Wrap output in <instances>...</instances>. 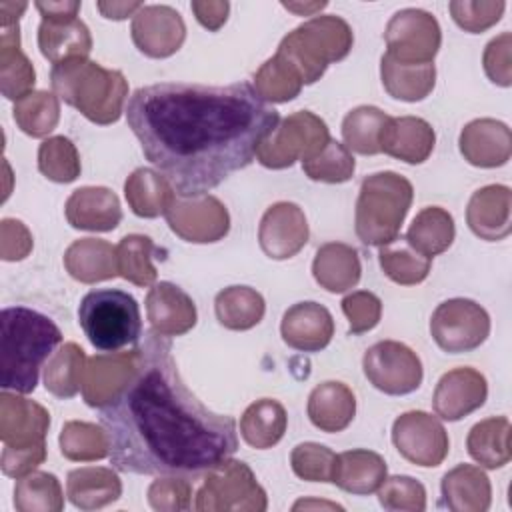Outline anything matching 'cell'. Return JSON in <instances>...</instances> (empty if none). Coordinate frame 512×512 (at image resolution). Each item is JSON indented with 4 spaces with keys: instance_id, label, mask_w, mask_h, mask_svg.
Instances as JSON below:
<instances>
[{
    "instance_id": "obj_1",
    "label": "cell",
    "mask_w": 512,
    "mask_h": 512,
    "mask_svg": "<svg viewBox=\"0 0 512 512\" xmlns=\"http://www.w3.org/2000/svg\"><path fill=\"white\" fill-rule=\"evenodd\" d=\"M126 122L176 196L196 198L246 168L278 128L280 114L250 82H158L134 90Z\"/></svg>"
},
{
    "instance_id": "obj_2",
    "label": "cell",
    "mask_w": 512,
    "mask_h": 512,
    "mask_svg": "<svg viewBox=\"0 0 512 512\" xmlns=\"http://www.w3.org/2000/svg\"><path fill=\"white\" fill-rule=\"evenodd\" d=\"M128 380L100 406L110 464L128 474L198 476L238 450L236 420L208 410L184 384L168 336L134 348Z\"/></svg>"
},
{
    "instance_id": "obj_3",
    "label": "cell",
    "mask_w": 512,
    "mask_h": 512,
    "mask_svg": "<svg viewBox=\"0 0 512 512\" xmlns=\"http://www.w3.org/2000/svg\"><path fill=\"white\" fill-rule=\"evenodd\" d=\"M0 386L16 394L36 390L40 370L62 342L54 320L34 308L8 306L0 314Z\"/></svg>"
},
{
    "instance_id": "obj_4",
    "label": "cell",
    "mask_w": 512,
    "mask_h": 512,
    "mask_svg": "<svg viewBox=\"0 0 512 512\" xmlns=\"http://www.w3.org/2000/svg\"><path fill=\"white\" fill-rule=\"evenodd\" d=\"M54 94L90 122L106 126L122 116L128 82L120 70L102 68L88 58L54 64L50 70Z\"/></svg>"
},
{
    "instance_id": "obj_5",
    "label": "cell",
    "mask_w": 512,
    "mask_h": 512,
    "mask_svg": "<svg viewBox=\"0 0 512 512\" xmlns=\"http://www.w3.org/2000/svg\"><path fill=\"white\" fill-rule=\"evenodd\" d=\"M352 42V28L346 20L340 16H316L288 32L276 56L296 72L302 84H314L328 64L348 56Z\"/></svg>"
},
{
    "instance_id": "obj_6",
    "label": "cell",
    "mask_w": 512,
    "mask_h": 512,
    "mask_svg": "<svg viewBox=\"0 0 512 512\" xmlns=\"http://www.w3.org/2000/svg\"><path fill=\"white\" fill-rule=\"evenodd\" d=\"M414 188L396 172H376L362 180L356 200V236L366 246H386L400 234Z\"/></svg>"
},
{
    "instance_id": "obj_7",
    "label": "cell",
    "mask_w": 512,
    "mask_h": 512,
    "mask_svg": "<svg viewBox=\"0 0 512 512\" xmlns=\"http://www.w3.org/2000/svg\"><path fill=\"white\" fill-rule=\"evenodd\" d=\"M78 324L98 352H118L142 338L140 306L118 288L90 290L78 304Z\"/></svg>"
},
{
    "instance_id": "obj_8",
    "label": "cell",
    "mask_w": 512,
    "mask_h": 512,
    "mask_svg": "<svg viewBox=\"0 0 512 512\" xmlns=\"http://www.w3.org/2000/svg\"><path fill=\"white\" fill-rule=\"evenodd\" d=\"M330 142L328 126L322 118L308 110L290 114L260 144L256 160L266 168H288L296 160L306 162L320 154Z\"/></svg>"
},
{
    "instance_id": "obj_9",
    "label": "cell",
    "mask_w": 512,
    "mask_h": 512,
    "mask_svg": "<svg viewBox=\"0 0 512 512\" xmlns=\"http://www.w3.org/2000/svg\"><path fill=\"white\" fill-rule=\"evenodd\" d=\"M196 494V510H266V492L240 460H224L206 472Z\"/></svg>"
},
{
    "instance_id": "obj_10",
    "label": "cell",
    "mask_w": 512,
    "mask_h": 512,
    "mask_svg": "<svg viewBox=\"0 0 512 512\" xmlns=\"http://www.w3.org/2000/svg\"><path fill=\"white\" fill-rule=\"evenodd\" d=\"M434 342L448 354L472 352L490 334V316L474 300L452 298L436 306L430 318Z\"/></svg>"
},
{
    "instance_id": "obj_11",
    "label": "cell",
    "mask_w": 512,
    "mask_h": 512,
    "mask_svg": "<svg viewBox=\"0 0 512 512\" xmlns=\"http://www.w3.org/2000/svg\"><path fill=\"white\" fill-rule=\"evenodd\" d=\"M362 370L368 382L388 396L410 394L420 388L424 378L418 354L396 340H380L372 344L364 352Z\"/></svg>"
},
{
    "instance_id": "obj_12",
    "label": "cell",
    "mask_w": 512,
    "mask_h": 512,
    "mask_svg": "<svg viewBox=\"0 0 512 512\" xmlns=\"http://www.w3.org/2000/svg\"><path fill=\"white\" fill-rule=\"evenodd\" d=\"M384 40L388 56L402 64H430L440 48L438 20L420 8L398 10L386 30Z\"/></svg>"
},
{
    "instance_id": "obj_13",
    "label": "cell",
    "mask_w": 512,
    "mask_h": 512,
    "mask_svg": "<svg viewBox=\"0 0 512 512\" xmlns=\"http://www.w3.org/2000/svg\"><path fill=\"white\" fill-rule=\"evenodd\" d=\"M392 442L408 462L424 468L440 466L450 450L442 422L422 410L406 412L394 420Z\"/></svg>"
},
{
    "instance_id": "obj_14",
    "label": "cell",
    "mask_w": 512,
    "mask_h": 512,
    "mask_svg": "<svg viewBox=\"0 0 512 512\" xmlns=\"http://www.w3.org/2000/svg\"><path fill=\"white\" fill-rule=\"evenodd\" d=\"M168 226L186 242H216L228 234L230 216L224 204L214 196L176 198L166 210Z\"/></svg>"
},
{
    "instance_id": "obj_15",
    "label": "cell",
    "mask_w": 512,
    "mask_h": 512,
    "mask_svg": "<svg viewBox=\"0 0 512 512\" xmlns=\"http://www.w3.org/2000/svg\"><path fill=\"white\" fill-rule=\"evenodd\" d=\"M186 38L182 16L164 4L142 6L132 18V40L150 58H166L180 50Z\"/></svg>"
},
{
    "instance_id": "obj_16",
    "label": "cell",
    "mask_w": 512,
    "mask_h": 512,
    "mask_svg": "<svg viewBox=\"0 0 512 512\" xmlns=\"http://www.w3.org/2000/svg\"><path fill=\"white\" fill-rule=\"evenodd\" d=\"M258 242L272 260L296 256L308 242V222L302 208L292 202L272 204L260 220Z\"/></svg>"
},
{
    "instance_id": "obj_17",
    "label": "cell",
    "mask_w": 512,
    "mask_h": 512,
    "mask_svg": "<svg viewBox=\"0 0 512 512\" xmlns=\"http://www.w3.org/2000/svg\"><path fill=\"white\" fill-rule=\"evenodd\" d=\"M488 396V384L484 374L474 368L462 366L446 372L434 390V412L448 422L462 420L470 412L478 410Z\"/></svg>"
},
{
    "instance_id": "obj_18",
    "label": "cell",
    "mask_w": 512,
    "mask_h": 512,
    "mask_svg": "<svg viewBox=\"0 0 512 512\" xmlns=\"http://www.w3.org/2000/svg\"><path fill=\"white\" fill-rule=\"evenodd\" d=\"M50 414L44 406L2 390L0 394V438L4 446L26 448L44 444Z\"/></svg>"
},
{
    "instance_id": "obj_19",
    "label": "cell",
    "mask_w": 512,
    "mask_h": 512,
    "mask_svg": "<svg viewBox=\"0 0 512 512\" xmlns=\"http://www.w3.org/2000/svg\"><path fill=\"white\" fill-rule=\"evenodd\" d=\"M280 334L294 350L318 352L330 344L334 320L326 306L318 302H298L284 312Z\"/></svg>"
},
{
    "instance_id": "obj_20",
    "label": "cell",
    "mask_w": 512,
    "mask_h": 512,
    "mask_svg": "<svg viewBox=\"0 0 512 512\" xmlns=\"http://www.w3.org/2000/svg\"><path fill=\"white\" fill-rule=\"evenodd\" d=\"M72 228L90 232L114 230L122 220L118 196L104 186H82L74 190L64 206Z\"/></svg>"
},
{
    "instance_id": "obj_21",
    "label": "cell",
    "mask_w": 512,
    "mask_h": 512,
    "mask_svg": "<svg viewBox=\"0 0 512 512\" xmlns=\"http://www.w3.org/2000/svg\"><path fill=\"white\" fill-rule=\"evenodd\" d=\"M146 312L152 330L162 336H180L194 328L196 306L192 298L172 282H158L146 296Z\"/></svg>"
},
{
    "instance_id": "obj_22",
    "label": "cell",
    "mask_w": 512,
    "mask_h": 512,
    "mask_svg": "<svg viewBox=\"0 0 512 512\" xmlns=\"http://www.w3.org/2000/svg\"><path fill=\"white\" fill-rule=\"evenodd\" d=\"M38 48L52 64L88 58L92 36L78 16H46L38 26Z\"/></svg>"
},
{
    "instance_id": "obj_23",
    "label": "cell",
    "mask_w": 512,
    "mask_h": 512,
    "mask_svg": "<svg viewBox=\"0 0 512 512\" xmlns=\"http://www.w3.org/2000/svg\"><path fill=\"white\" fill-rule=\"evenodd\" d=\"M434 128L418 116L390 118L380 134V152L406 164H422L434 150Z\"/></svg>"
},
{
    "instance_id": "obj_24",
    "label": "cell",
    "mask_w": 512,
    "mask_h": 512,
    "mask_svg": "<svg viewBox=\"0 0 512 512\" xmlns=\"http://www.w3.org/2000/svg\"><path fill=\"white\" fill-rule=\"evenodd\" d=\"M510 146V128L500 120H472L460 132V152L472 166L496 168L506 164Z\"/></svg>"
},
{
    "instance_id": "obj_25",
    "label": "cell",
    "mask_w": 512,
    "mask_h": 512,
    "mask_svg": "<svg viewBox=\"0 0 512 512\" xmlns=\"http://www.w3.org/2000/svg\"><path fill=\"white\" fill-rule=\"evenodd\" d=\"M512 194L508 186L490 184L476 190L468 202L466 220L470 230L488 242L502 240L510 234Z\"/></svg>"
},
{
    "instance_id": "obj_26",
    "label": "cell",
    "mask_w": 512,
    "mask_h": 512,
    "mask_svg": "<svg viewBox=\"0 0 512 512\" xmlns=\"http://www.w3.org/2000/svg\"><path fill=\"white\" fill-rule=\"evenodd\" d=\"M136 352H102L88 360L82 380V396L88 406H104L128 380Z\"/></svg>"
},
{
    "instance_id": "obj_27",
    "label": "cell",
    "mask_w": 512,
    "mask_h": 512,
    "mask_svg": "<svg viewBox=\"0 0 512 512\" xmlns=\"http://www.w3.org/2000/svg\"><path fill=\"white\" fill-rule=\"evenodd\" d=\"M442 504L454 512H484L490 508L488 476L472 464H458L442 478Z\"/></svg>"
},
{
    "instance_id": "obj_28",
    "label": "cell",
    "mask_w": 512,
    "mask_h": 512,
    "mask_svg": "<svg viewBox=\"0 0 512 512\" xmlns=\"http://www.w3.org/2000/svg\"><path fill=\"white\" fill-rule=\"evenodd\" d=\"M354 414L356 398L342 382H322L308 396V418L322 432H342L354 420Z\"/></svg>"
},
{
    "instance_id": "obj_29",
    "label": "cell",
    "mask_w": 512,
    "mask_h": 512,
    "mask_svg": "<svg viewBox=\"0 0 512 512\" xmlns=\"http://www.w3.org/2000/svg\"><path fill=\"white\" fill-rule=\"evenodd\" d=\"M386 480V462L380 454L364 448L346 450L336 458L332 482L344 492L366 496L378 492Z\"/></svg>"
},
{
    "instance_id": "obj_30",
    "label": "cell",
    "mask_w": 512,
    "mask_h": 512,
    "mask_svg": "<svg viewBox=\"0 0 512 512\" xmlns=\"http://www.w3.org/2000/svg\"><path fill=\"white\" fill-rule=\"evenodd\" d=\"M64 266L68 274L84 284H94L118 276L116 248L98 238H82L64 252Z\"/></svg>"
},
{
    "instance_id": "obj_31",
    "label": "cell",
    "mask_w": 512,
    "mask_h": 512,
    "mask_svg": "<svg viewBox=\"0 0 512 512\" xmlns=\"http://www.w3.org/2000/svg\"><path fill=\"white\" fill-rule=\"evenodd\" d=\"M360 258L358 252L342 242L322 244L312 262L314 280L328 292H346L360 280Z\"/></svg>"
},
{
    "instance_id": "obj_32",
    "label": "cell",
    "mask_w": 512,
    "mask_h": 512,
    "mask_svg": "<svg viewBox=\"0 0 512 512\" xmlns=\"http://www.w3.org/2000/svg\"><path fill=\"white\" fill-rule=\"evenodd\" d=\"M120 478L110 468L86 466L68 472L66 496L80 510H94L120 498Z\"/></svg>"
},
{
    "instance_id": "obj_33",
    "label": "cell",
    "mask_w": 512,
    "mask_h": 512,
    "mask_svg": "<svg viewBox=\"0 0 512 512\" xmlns=\"http://www.w3.org/2000/svg\"><path fill=\"white\" fill-rule=\"evenodd\" d=\"M36 72L30 60L20 50V30L18 24L2 26L0 38V88L4 98L22 100L34 88Z\"/></svg>"
},
{
    "instance_id": "obj_34",
    "label": "cell",
    "mask_w": 512,
    "mask_h": 512,
    "mask_svg": "<svg viewBox=\"0 0 512 512\" xmlns=\"http://www.w3.org/2000/svg\"><path fill=\"white\" fill-rule=\"evenodd\" d=\"M380 76L386 92L404 102L424 100L436 84V68L430 64H402L388 54L380 60Z\"/></svg>"
},
{
    "instance_id": "obj_35",
    "label": "cell",
    "mask_w": 512,
    "mask_h": 512,
    "mask_svg": "<svg viewBox=\"0 0 512 512\" xmlns=\"http://www.w3.org/2000/svg\"><path fill=\"white\" fill-rule=\"evenodd\" d=\"M124 194L132 212L140 218H156L166 214L176 200L172 184L160 172L150 168L134 170L124 184Z\"/></svg>"
},
{
    "instance_id": "obj_36",
    "label": "cell",
    "mask_w": 512,
    "mask_h": 512,
    "mask_svg": "<svg viewBox=\"0 0 512 512\" xmlns=\"http://www.w3.org/2000/svg\"><path fill=\"white\" fill-rule=\"evenodd\" d=\"M456 236L454 218L448 210L440 206L422 208L412 220L408 232L404 234L406 242L426 258H434L446 252Z\"/></svg>"
},
{
    "instance_id": "obj_37",
    "label": "cell",
    "mask_w": 512,
    "mask_h": 512,
    "mask_svg": "<svg viewBox=\"0 0 512 512\" xmlns=\"http://www.w3.org/2000/svg\"><path fill=\"white\" fill-rule=\"evenodd\" d=\"M288 416L284 406L272 398L252 402L240 418V434L256 450H266L278 444L286 432Z\"/></svg>"
},
{
    "instance_id": "obj_38",
    "label": "cell",
    "mask_w": 512,
    "mask_h": 512,
    "mask_svg": "<svg viewBox=\"0 0 512 512\" xmlns=\"http://www.w3.org/2000/svg\"><path fill=\"white\" fill-rule=\"evenodd\" d=\"M468 454L484 468L496 470L510 462V420L492 416L474 424L466 438Z\"/></svg>"
},
{
    "instance_id": "obj_39",
    "label": "cell",
    "mask_w": 512,
    "mask_h": 512,
    "mask_svg": "<svg viewBox=\"0 0 512 512\" xmlns=\"http://www.w3.org/2000/svg\"><path fill=\"white\" fill-rule=\"evenodd\" d=\"M216 318L230 330H250L264 316V298L250 286H230L216 294Z\"/></svg>"
},
{
    "instance_id": "obj_40",
    "label": "cell",
    "mask_w": 512,
    "mask_h": 512,
    "mask_svg": "<svg viewBox=\"0 0 512 512\" xmlns=\"http://www.w3.org/2000/svg\"><path fill=\"white\" fill-rule=\"evenodd\" d=\"M86 354L74 344L66 342L58 352L52 354L44 368V386L58 398H72L82 390Z\"/></svg>"
},
{
    "instance_id": "obj_41",
    "label": "cell",
    "mask_w": 512,
    "mask_h": 512,
    "mask_svg": "<svg viewBox=\"0 0 512 512\" xmlns=\"http://www.w3.org/2000/svg\"><path fill=\"white\" fill-rule=\"evenodd\" d=\"M388 120L390 116L376 106H358L350 110L342 122L344 146L364 156L380 154V134Z\"/></svg>"
},
{
    "instance_id": "obj_42",
    "label": "cell",
    "mask_w": 512,
    "mask_h": 512,
    "mask_svg": "<svg viewBox=\"0 0 512 512\" xmlns=\"http://www.w3.org/2000/svg\"><path fill=\"white\" fill-rule=\"evenodd\" d=\"M378 262L380 268L384 270V274L402 286H414L420 284L422 280H426V276L430 274V266H432V258L422 256L420 252H416L404 236L396 238L394 242L380 246V254H378Z\"/></svg>"
},
{
    "instance_id": "obj_43",
    "label": "cell",
    "mask_w": 512,
    "mask_h": 512,
    "mask_svg": "<svg viewBox=\"0 0 512 512\" xmlns=\"http://www.w3.org/2000/svg\"><path fill=\"white\" fill-rule=\"evenodd\" d=\"M12 116L24 134L32 138H42L50 134L60 120L58 96L46 90L30 92L22 100L14 102Z\"/></svg>"
},
{
    "instance_id": "obj_44",
    "label": "cell",
    "mask_w": 512,
    "mask_h": 512,
    "mask_svg": "<svg viewBox=\"0 0 512 512\" xmlns=\"http://www.w3.org/2000/svg\"><path fill=\"white\" fill-rule=\"evenodd\" d=\"M158 248L148 236L142 234H128L116 246V262H118V276L136 284V286H150L156 280V268L152 264V254Z\"/></svg>"
},
{
    "instance_id": "obj_45",
    "label": "cell",
    "mask_w": 512,
    "mask_h": 512,
    "mask_svg": "<svg viewBox=\"0 0 512 512\" xmlns=\"http://www.w3.org/2000/svg\"><path fill=\"white\" fill-rule=\"evenodd\" d=\"M62 486L54 474L48 472H30L18 478L14 486V506L16 510H62Z\"/></svg>"
},
{
    "instance_id": "obj_46",
    "label": "cell",
    "mask_w": 512,
    "mask_h": 512,
    "mask_svg": "<svg viewBox=\"0 0 512 512\" xmlns=\"http://www.w3.org/2000/svg\"><path fill=\"white\" fill-rule=\"evenodd\" d=\"M60 452L68 460H100L110 452L106 430L90 422H66L60 432Z\"/></svg>"
},
{
    "instance_id": "obj_47",
    "label": "cell",
    "mask_w": 512,
    "mask_h": 512,
    "mask_svg": "<svg viewBox=\"0 0 512 512\" xmlns=\"http://www.w3.org/2000/svg\"><path fill=\"white\" fill-rule=\"evenodd\" d=\"M38 170L52 182L68 184L80 176V156L66 136H52L38 148Z\"/></svg>"
},
{
    "instance_id": "obj_48",
    "label": "cell",
    "mask_w": 512,
    "mask_h": 512,
    "mask_svg": "<svg viewBox=\"0 0 512 512\" xmlns=\"http://www.w3.org/2000/svg\"><path fill=\"white\" fill-rule=\"evenodd\" d=\"M302 86L296 72L276 54L254 74V90L264 102H288L300 94Z\"/></svg>"
},
{
    "instance_id": "obj_49",
    "label": "cell",
    "mask_w": 512,
    "mask_h": 512,
    "mask_svg": "<svg viewBox=\"0 0 512 512\" xmlns=\"http://www.w3.org/2000/svg\"><path fill=\"white\" fill-rule=\"evenodd\" d=\"M354 168H356L354 156L344 144L336 142L334 138H330V142L324 146L320 154L302 162V170L310 180L328 182V184H340L350 180L354 174Z\"/></svg>"
},
{
    "instance_id": "obj_50",
    "label": "cell",
    "mask_w": 512,
    "mask_h": 512,
    "mask_svg": "<svg viewBox=\"0 0 512 512\" xmlns=\"http://www.w3.org/2000/svg\"><path fill=\"white\" fill-rule=\"evenodd\" d=\"M336 458L328 446L318 442H302L294 446L290 454L292 470L298 478L308 482H332L336 470Z\"/></svg>"
},
{
    "instance_id": "obj_51",
    "label": "cell",
    "mask_w": 512,
    "mask_h": 512,
    "mask_svg": "<svg viewBox=\"0 0 512 512\" xmlns=\"http://www.w3.org/2000/svg\"><path fill=\"white\" fill-rule=\"evenodd\" d=\"M380 506L386 510H426V490L412 476H392L386 478L378 488Z\"/></svg>"
},
{
    "instance_id": "obj_52",
    "label": "cell",
    "mask_w": 512,
    "mask_h": 512,
    "mask_svg": "<svg viewBox=\"0 0 512 512\" xmlns=\"http://www.w3.org/2000/svg\"><path fill=\"white\" fill-rule=\"evenodd\" d=\"M454 22L470 34H478L502 18L506 2H468L454 0L448 4Z\"/></svg>"
},
{
    "instance_id": "obj_53",
    "label": "cell",
    "mask_w": 512,
    "mask_h": 512,
    "mask_svg": "<svg viewBox=\"0 0 512 512\" xmlns=\"http://www.w3.org/2000/svg\"><path fill=\"white\" fill-rule=\"evenodd\" d=\"M342 312L350 322L348 332L358 336L372 330L380 322L382 302L368 290H356L342 300Z\"/></svg>"
},
{
    "instance_id": "obj_54",
    "label": "cell",
    "mask_w": 512,
    "mask_h": 512,
    "mask_svg": "<svg viewBox=\"0 0 512 512\" xmlns=\"http://www.w3.org/2000/svg\"><path fill=\"white\" fill-rule=\"evenodd\" d=\"M192 486L184 478L154 480L148 488V502L154 510H188Z\"/></svg>"
},
{
    "instance_id": "obj_55",
    "label": "cell",
    "mask_w": 512,
    "mask_h": 512,
    "mask_svg": "<svg viewBox=\"0 0 512 512\" xmlns=\"http://www.w3.org/2000/svg\"><path fill=\"white\" fill-rule=\"evenodd\" d=\"M510 32L500 34L498 38H492L484 50V70L488 78L498 86H510L512 74H510Z\"/></svg>"
},
{
    "instance_id": "obj_56",
    "label": "cell",
    "mask_w": 512,
    "mask_h": 512,
    "mask_svg": "<svg viewBox=\"0 0 512 512\" xmlns=\"http://www.w3.org/2000/svg\"><path fill=\"white\" fill-rule=\"evenodd\" d=\"M44 458H46V444L26 446V448L4 446L0 464H2V472L6 476H12L18 480V478L34 472V468L38 464H42Z\"/></svg>"
},
{
    "instance_id": "obj_57",
    "label": "cell",
    "mask_w": 512,
    "mask_h": 512,
    "mask_svg": "<svg viewBox=\"0 0 512 512\" xmlns=\"http://www.w3.org/2000/svg\"><path fill=\"white\" fill-rule=\"evenodd\" d=\"M192 12L196 14V20L208 28L210 32L220 30V26L226 22L228 12H230V4L226 0L220 2H212V0H194L190 4Z\"/></svg>"
},
{
    "instance_id": "obj_58",
    "label": "cell",
    "mask_w": 512,
    "mask_h": 512,
    "mask_svg": "<svg viewBox=\"0 0 512 512\" xmlns=\"http://www.w3.org/2000/svg\"><path fill=\"white\" fill-rule=\"evenodd\" d=\"M142 6V2H96V8L102 12V16L110 20H124L130 14H136Z\"/></svg>"
},
{
    "instance_id": "obj_59",
    "label": "cell",
    "mask_w": 512,
    "mask_h": 512,
    "mask_svg": "<svg viewBox=\"0 0 512 512\" xmlns=\"http://www.w3.org/2000/svg\"><path fill=\"white\" fill-rule=\"evenodd\" d=\"M36 10L46 16H78L80 2H34Z\"/></svg>"
},
{
    "instance_id": "obj_60",
    "label": "cell",
    "mask_w": 512,
    "mask_h": 512,
    "mask_svg": "<svg viewBox=\"0 0 512 512\" xmlns=\"http://www.w3.org/2000/svg\"><path fill=\"white\" fill-rule=\"evenodd\" d=\"M28 8L26 2H0V14H2V26L18 24V18Z\"/></svg>"
},
{
    "instance_id": "obj_61",
    "label": "cell",
    "mask_w": 512,
    "mask_h": 512,
    "mask_svg": "<svg viewBox=\"0 0 512 512\" xmlns=\"http://www.w3.org/2000/svg\"><path fill=\"white\" fill-rule=\"evenodd\" d=\"M282 6L284 8H288V10H294V12H314V10H322L324 6H326V2H316V4H304V6H300V4H290V2H282Z\"/></svg>"
}]
</instances>
